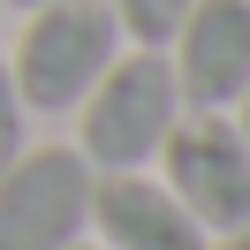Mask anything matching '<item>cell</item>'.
I'll return each instance as SVG.
<instances>
[{"label": "cell", "instance_id": "obj_1", "mask_svg": "<svg viewBox=\"0 0 250 250\" xmlns=\"http://www.w3.org/2000/svg\"><path fill=\"white\" fill-rule=\"evenodd\" d=\"M174 122H182V83H174L167 46H129L83 91V144L76 152L99 174H129V167H152L159 159Z\"/></svg>", "mask_w": 250, "mask_h": 250}, {"label": "cell", "instance_id": "obj_2", "mask_svg": "<svg viewBox=\"0 0 250 250\" xmlns=\"http://www.w3.org/2000/svg\"><path fill=\"white\" fill-rule=\"evenodd\" d=\"M114 53H122V23H114L106 0H38L16 31L8 76H16L31 114H68L106 76Z\"/></svg>", "mask_w": 250, "mask_h": 250}, {"label": "cell", "instance_id": "obj_3", "mask_svg": "<svg viewBox=\"0 0 250 250\" xmlns=\"http://www.w3.org/2000/svg\"><path fill=\"white\" fill-rule=\"evenodd\" d=\"M91 228V167L68 144H23L0 167V250H68Z\"/></svg>", "mask_w": 250, "mask_h": 250}, {"label": "cell", "instance_id": "obj_4", "mask_svg": "<svg viewBox=\"0 0 250 250\" xmlns=\"http://www.w3.org/2000/svg\"><path fill=\"white\" fill-rule=\"evenodd\" d=\"M159 159H167V189L189 205L205 235L250 228V137L228 114H182L159 144Z\"/></svg>", "mask_w": 250, "mask_h": 250}, {"label": "cell", "instance_id": "obj_5", "mask_svg": "<svg viewBox=\"0 0 250 250\" xmlns=\"http://www.w3.org/2000/svg\"><path fill=\"white\" fill-rule=\"evenodd\" d=\"M182 106L197 114H235L250 91V0H189L182 31L167 38Z\"/></svg>", "mask_w": 250, "mask_h": 250}, {"label": "cell", "instance_id": "obj_6", "mask_svg": "<svg viewBox=\"0 0 250 250\" xmlns=\"http://www.w3.org/2000/svg\"><path fill=\"white\" fill-rule=\"evenodd\" d=\"M91 228L106 250H212V235L189 220V205L144 167L91 174Z\"/></svg>", "mask_w": 250, "mask_h": 250}, {"label": "cell", "instance_id": "obj_7", "mask_svg": "<svg viewBox=\"0 0 250 250\" xmlns=\"http://www.w3.org/2000/svg\"><path fill=\"white\" fill-rule=\"evenodd\" d=\"M106 8H114L129 46H167L182 31V16H189V0H106Z\"/></svg>", "mask_w": 250, "mask_h": 250}, {"label": "cell", "instance_id": "obj_8", "mask_svg": "<svg viewBox=\"0 0 250 250\" xmlns=\"http://www.w3.org/2000/svg\"><path fill=\"white\" fill-rule=\"evenodd\" d=\"M31 144V106H23V91H16V76H8V53H0V167Z\"/></svg>", "mask_w": 250, "mask_h": 250}, {"label": "cell", "instance_id": "obj_9", "mask_svg": "<svg viewBox=\"0 0 250 250\" xmlns=\"http://www.w3.org/2000/svg\"><path fill=\"white\" fill-rule=\"evenodd\" d=\"M212 250H250V228H235V235H212Z\"/></svg>", "mask_w": 250, "mask_h": 250}, {"label": "cell", "instance_id": "obj_10", "mask_svg": "<svg viewBox=\"0 0 250 250\" xmlns=\"http://www.w3.org/2000/svg\"><path fill=\"white\" fill-rule=\"evenodd\" d=\"M235 129H243V137H250V91H243V106H235Z\"/></svg>", "mask_w": 250, "mask_h": 250}, {"label": "cell", "instance_id": "obj_11", "mask_svg": "<svg viewBox=\"0 0 250 250\" xmlns=\"http://www.w3.org/2000/svg\"><path fill=\"white\" fill-rule=\"evenodd\" d=\"M0 8H38V0H0Z\"/></svg>", "mask_w": 250, "mask_h": 250}, {"label": "cell", "instance_id": "obj_12", "mask_svg": "<svg viewBox=\"0 0 250 250\" xmlns=\"http://www.w3.org/2000/svg\"><path fill=\"white\" fill-rule=\"evenodd\" d=\"M68 250H99V243H68Z\"/></svg>", "mask_w": 250, "mask_h": 250}]
</instances>
